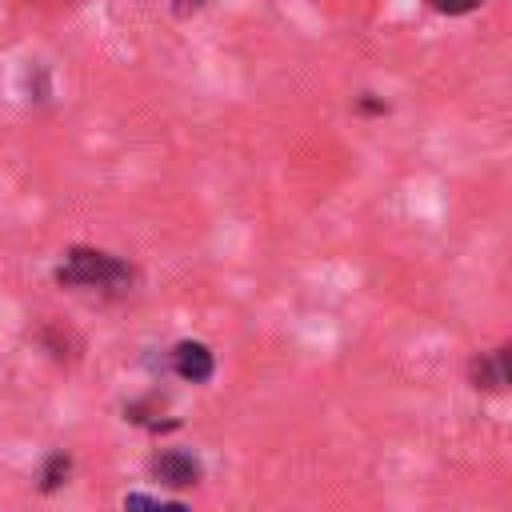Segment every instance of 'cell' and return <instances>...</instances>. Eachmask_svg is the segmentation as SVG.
Wrapping results in <instances>:
<instances>
[{"instance_id": "6da1fadb", "label": "cell", "mask_w": 512, "mask_h": 512, "mask_svg": "<svg viewBox=\"0 0 512 512\" xmlns=\"http://www.w3.org/2000/svg\"><path fill=\"white\" fill-rule=\"evenodd\" d=\"M136 280V268L112 252H100V248H68L60 268H56V284L60 288H88V292H108V296H120L128 292Z\"/></svg>"}, {"instance_id": "277c9868", "label": "cell", "mask_w": 512, "mask_h": 512, "mask_svg": "<svg viewBox=\"0 0 512 512\" xmlns=\"http://www.w3.org/2000/svg\"><path fill=\"white\" fill-rule=\"evenodd\" d=\"M168 368L184 384H208L212 372H216V356H212V348L204 340H180L168 352Z\"/></svg>"}, {"instance_id": "5b68a950", "label": "cell", "mask_w": 512, "mask_h": 512, "mask_svg": "<svg viewBox=\"0 0 512 512\" xmlns=\"http://www.w3.org/2000/svg\"><path fill=\"white\" fill-rule=\"evenodd\" d=\"M68 472H72V460H68L64 452H52V456L44 460V472H40V488H44V492H56V488L68 480Z\"/></svg>"}, {"instance_id": "8992f818", "label": "cell", "mask_w": 512, "mask_h": 512, "mask_svg": "<svg viewBox=\"0 0 512 512\" xmlns=\"http://www.w3.org/2000/svg\"><path fill=\"white\" fill-rule=\"evenodd\" d=\"M432 12H440V16H468V12H476L484 0H424Z\"/></svg>"}, {"instance_id": "3957f363", "label": "cell", "mask_w": 512, "mask_h": 512, "mask_svg": "<svg viewBox=\"0 0 512 512\" xmlns=\"http://www.w3.org/2000/svg\"><path fill=\"white\" fill-rule=\"evenodd\" d=\"M148 472H152V480L164 484V488H192V484L204 480V464H200V456L188 452V448H164V452H156V456L148 460Z\"/></svg>"}, {"instance_id": "52a82bcc", "label": "cell", "mask_w": 512, "mask_h": 512, "mask_svg": "<svg viewBox=\"0 0 512 512\" xmlns=\"http://www.w3.org/2000/svg\"><path fill=\"white\" fill-rule=\"evenodd\" d=\"M124 508H184L180 500H164V496H140V492H132V496H124Z\"/></svg>"}, {"instance_id": "7a4b0ae2", "label": "cell", "mask_w": 512, "mask_h": 512, "mask_svg": "<svg viewBox=\"0 0 512 512\" xmlns=\"http://www.w3.org/2000/svg\"><path fill=\"white\" fill-rule=\"evenodd\" d=\"M468 384L476 392H508L512 388V340L488 352H476L468 360Z\"/></svg>"}]
</instances>
